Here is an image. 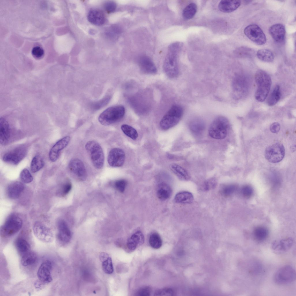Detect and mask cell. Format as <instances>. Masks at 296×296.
Segmentation results:
<instances>
[{"mask_svg":"<svg viewBox=\"0 0 296 296\" xmlns=\"http://www.w3.org/2000/svg\"><path fill=\"white\" fill-rule=\"evenodd\" d=\"M10 131L9 124L7 121L3 118L0 119V142L1 144H4L9 139Z\"/></svg>","mask_w":296,"mask_h":296,"instance_id":"4316f807","label":"cell"},{"mask_svg":"<svg viewBox=\"0 0 296 296\" xmlns=\"http://www.w3.org/2000/svg\"><path fill=\"white\" fill-rule=\"evenodd\" d=\"M114 185L115 187L118 191L121 193H123L125 191L127 185V182L125 180H119L115 182Z\"/></svg>","mask_w":296,"mask_h":296,"instance_id":"bcb514c9","label":"cell"},{"mask_svg":"<svg viewBox=\"0 0 296 296\" xmlns=\"http://www.w3.org/2000/svg\"><path fill=\"white\" fill-rule=\"evenodd\" d=\"M24 189L23 184L19 182H16L10 184L8 187L7 193L10 198L15 199L20 196Z\"/></svg>","mask_w":296,"mask_h":296,"instance_id":"cb8c5ba5","label":"cell"},{"mask_svg":"<svg viewBox=\"0 0 296 296\" xmlns=\"http://www.w3.org/2000/svg\"><path fill=\"white\" fill-rule=\"evenodd\" d=\"M104 7L105 10L108 13H112L114 12L116 8V4L113 1H108L106 2L104 5Z\"/></svg>","mask_w":296,"mask_h":296,"instance_id":"7dc6e473","label":"cell"},{"mask_svg":"<svg viewBox=\"0 0 296 296\" xmlns=\"http://www.w3.org/2000/svg\"><path fill=\"white\" fill-rule=\"evenodd\" d=\"M241 192L244 197L249 198L253 195L254 190L252 187L248 185L243 186L241 190Z\"/></svg>","mask_w":296,"mask_h":296,"instance_id":"f6af8a7d","label":"cell"},{"mask_svg":"<svg viewBox=\"0 0 296 296\" xmlns=\"http://www.w3.org/2000/svg\"><path fill=\"white\" fill-rule=\"evenodd\" d=\"M58 240L62 243H68L71 239V233L67 223L61 219L58 220Z\"/></svg>","mask_w":296,"mask_h":296,"instance_id":"ac0fdd59","label":"cell"},{"mask_svg":"<svg viewBox=\"0 0 296 296\" xmlns=\"http://www.w3.org/2000/svg\"><path fill=\"white\" fill-rule=\"evenodd\" d=\"M249 86V81L246 76L243 74L236 75L232 82L234 97L239 99L245 97L247 93Z\"/></svg>","mask_w":296,"mask_h":296,"instance_id":"52a82bcc","label":"cell"},{"mask_svg":"<svg viewBox=\"0 0 296 296\" xmlns=\"http://www.w3.org/2000/svg\"><path fill=\"white\" fill-rule=\"evenodd\" d=\"M125 159V154L122 149L114 148L109 152L107 161L109 165L114 167H120L124 164Z\"/></svg>","mask_w":296,"mask_h":296,"instance_id":"9a60e30c","label":"cell"},{"mask_svg":"<svg viewBox=\"0 0 296 296\" xmlns=\"http://www.w3.org/2000/svg\"><path fill=\"white\" fill-rule=\"evenodd\" d=\"M125 112V108L122 106L109 107L100 114L98 120L103 125H109L121 119L124 116Z\"/></svg>","mask_w":296,"mask_h":296,"instance_id":"7a4b0ae2","label":"cell"},{"mask_svg":"<svg viewBox=\"0 0 296 296\" xmlns=\"http://www.w3.org/2000/svg\"><path fill=\"white\" fill-rule=\"evenodd\" d=\"M254 78L257 87L255 98L258 101L262 102L267 96L271 84V79L267 73L261 70L256 72Z\"/></svg>","mask_w":296,"mask_h":296,"instance_id":"6da1fadb","label":"cell"},{"mask_svg":"<svg viewBox=\"0 0 296 296\" xmlns=\"http://www.w3.org/2000/svg\"><path fill=\"white\" fill-rule=\"evenodd\" d=\"M253 234L256 239L261 241L265 240L267 238L268 235L269 231L265 227L259 226L254 229Z\"/></svg>","mask_w":296,"mask_h":296,"instance_id":"836d02e7","label":"cell"},{"mask_svg":"<svg viewBox=\"0 0 296 296\" xmlns=\"http://www.w3.org/2000/svg\"><path fill=\"white\" fill-rule=\"evenodd\" d=\"M280 129V124L278 122L272 123L270 126V130L272 133L277 134L278 133Z\"/></svg>","mask_w":296,"mask_h":296,"instance_id":"f5cc1de1","label":"cell"},{"mask_svg":"<svg viewBox=\"0 0 296 296\" xmlns=\"http://www.w3.org/2000/svg\"><path fill=\"white\" fill-rule=\"evenodd\" d=\"M44 165V161L41 157L39 156H35L33 158L31 162V171L33 173H36L42 168Z\"/></svg>","mask_w":296,"mask_h":296,"instance_id":"8d00e7d4","label":"cell"},{"mask_svg":"<svg viewBox=\"0 0 296 296\" xmlns=\"http://www.w3.org/2000/svg\"><path fill=\"white\" fill-rule=\"evenodd\" d=\"M108 257V255L106 253L104 252L100 254V259L102 262L107 258Z\"/></svg>","mask_w":296,"mask_h":296,"instance_id":"db71d44e","label":"cell"},{"mask_svg":"<svg viewBox=\"0 0 296 296\" xmlns=\"http://www.w3.org/2000/svg\"><path fill=\"white\" fill-rule=\"evenodd\" d=\"M70 140L69 136H66L57 141L52 147L49 153L50 160L54 162L58 159L60 151L68 144Z\"/></svg>","mask_w":296,"mask_h":296,"instance_id":"e0dca14e","label":"cell"},{"mask_svg":"<svg viewBox=\"0 0 296 296\" xmlns=\"http://www.w3.org/2000/svg\"><path fill=\"white\" fill-rule=\"evenodd\" d=\"M15 245L18 252L23 255L29 251L30 249L29 243L23 238L17 239L15 241Z\"/></svg>","mask_w":296,"mask_h":296,"instance_id":"d590c367","label":"cell"},{"mask_svg":"<svg viewBox=\"0 0 296 296\" xmlns=\"http://www.w3.org/2000/svg\"><path fill=\"white\" fill-rule=\"evenodd\" d=\"M26 153L27 150L25 147H18L5 153L3 156V160L5 162L16 165L23 159Z\"/></svg>","mask_w":296,"mask_h":296,"instance_id":"5bb4252c","label":"cell"},{"mask_svg":"<svg viewBox=\"0 0 296 296\" xmlns=\"http://www.w3.org/2000/svg\"><path fill=\"white\" fill-rule=\"evenodd\" d=\"M87 18L90 23L97 26L102 25L104 23L106 20L103 13L101 10L97 9L90 10L88 13Z\"/></svg>","mask_w":296,"mask_h":296,"instance_id":"44dd1931","label":"cell"},{"mask_svg":"<svg viewBox=\"0 0 296 296\" xmlns=\"http://www.w3.org/2000/svg\"><path fill=\"white\" fill-rule=\"evenodd\" d=\"M193 196L191 193L184 191L177 193L174 197V200L177 203L189 204L193 202Z\"/></svg>","mask_w":296,"mask_h":296,"instance_id":"f1b7e54d","label":"cell"},{"mask_svg":"<svg viewBox=\"0 0 296 296\" xmlns=\"http://www.w3.org/2000/svg\"><path fill=\"white\" fill-rule=\"evenodd\" d=\"M197 9L196 4L193 3H190L183 11L182 16L184 18L189 20L193 18L196 13Z\"/></svg>","mask_w":296,"mask_h":296,"instance_id":"e575fe53","label":"cell"},{"mask_svg":"<svg viewBox=\"0 0 296 296\" xmlns=\"http://www.w3.org/2000/svg\"><path fill=\"white\" fill-rule=\"evenodd\" d=\"M71 184L69 182H66L62 186L61 189V193L62 195H65L68 194L71 188Z\"/></svg>","mask_w":296,"mask_h":296,"instance_id":"816d5d0a","label":"cell"},{"mask_svg":"<svg viewBox=\"0 0 296 296\" xmlns=\"http://www.w3.org/2000/svg\"><path fill=\"white\" fill-rule=\"evenodd\" d=\"M166 56L163 65V69L166 75L169 78H175L178 75L179 71L176 54L174 53L173 46Z\"/></svg>","mask_w":296,"mask_h":296,"instance_id":"9c48e42d","label":"cell"},{"mask_svg":"<svg viewBox=\"0 0 296 296\" xmlns=\"http://www.w3.org/2000/svg\"><path fill=\"white\" fill-rule=\"evenodd\" d=\"M169 167L171 171L180 180H188L189 176L186 170L180 165L175 164H172Z\"/></svg>","mask_w":296,"mask_h":296,"instance_id":"f546056e","label":"cell"},{"mask_svg":"<svg viewBox=\"0 0 296 296\" xmlns=\"http://www.w3.org/2000/svg\"><path fill=\"white\" fill-rule=\"evenodd\" d=\"M296 278L295 269L290 265H286L279 269L273 277L274 282L277 284H284L293 282Z\"/></svg>","mask_w":296,"mask_h":296,"instance_id":"ba28073f","label":"cell"},{"mask_svg":"<svg viewBox=\"0 0 296 296\" xmlns=\"http://www.w3.org/2000/svg\"><path fill=\"white\" fill-rule=\"evenodd\" d=\"M22 225L21 218L17 214L12 213L8 217L1 227V235L5 237L12 236L19 231Z\"/></svg>","mask_w":296,"mask_h":296,"instance_id":"5b68a950","label":"cell"},{"mask_svg":"<svg viewBox=\"0 0 296 296\" xmlns=\"http://www.w3.org/2000/svg\"><path fill=\"white\" fill-rule=\"evenodd\" d=\"M269 33L273 40L278 43H281L284 40L285 35L284 26L281 24H277L271 26Z\"/></svg>","mask_w":296,"mask_h":296,"instance_id":"7402d4cb","label":"cell"},{"mask_svg":"<svg viewBox=\"0 0 296 296\" xmlns=\"http://www.w3.org/2000/svg\"><path fill=\"white\" fill-rule=\"evenodd\" d=\"M102 267L104 272L108 274L112 273L114 271L112 260L110 257H108L107 258L102 261Z\"/></svg>","mask_w":296,"mask_h":296,"instance_id":"ab89813d","label":"cell"},{"mask_svg":"<svg viewBox=\"0 0 296 296\" xmlns=\"http://www.w3.org/2000/svg\"><path fill=\"white\" fill-rule=\"evenodd\" d=\"M173 290L170 288H164L156 291L154 293L155 296H171L173 295Z\"/></svg>","mask_w":296,"mask_h":296,"instance_id":"c3c4849f","label":"cell"},{"mask_svg":"<svg viewBox=\"0 0 296 296\" xmlns=\"http://www.w3.org/2000/svg\"><path fill=\"white\" fill-rule=\"evenodd\" d=\"M52 268V264L49 260L43 262L40 266L37 275L40 281L44 283H49L52 280L51 271Z\"/></svg>","mask_w":296,"mask_h":296,"instance_id":"2e32d148","label":"cell"},{"mask_svg":"<svg viewBox=\"0 0 296 296\" xmlns=\"http://www.w3.org/2000/svg\"><path fill=\"white\" fill-rule=\"evenodd\" d=\"M256 55L259 59L267 62H272L274 58V55L272 52L267 49H262L258 50L257 53Z\"/></svg>","mask_w":296,"mask_h":296,"instance_id":"1f68e13d","label":"cell"},{"mask_svg":"<svg viewBox=\"0 0 296 296\" xmlns=\"http://www.w3.org/2000/svg\"><path fill=\"white\" fill-rule=\"evenodd\" d=\"M144 240V237L142 232L140 231H137L128 239L127 247L129 250L134 251L139 246L143 244Z\"/></svg>","mask_w":296,"mask_h":296,"instance_id":"603a6c76","label":"cell"},{"mask_svg":"<svg viewBox=\"0 0 296 296\" xmlns=\"http://www.w3.org/2000/svg\"><path fill=\"white\" fill-rule=\"evenodd\" d=\"M241 1L239 0H223L219 2L218 8L223 12L230 13L237 9Z\"/></svg>","mask_w":296,"mask_h":296,"instance_id":"d4e9b609","label":"cell"},{"mask_svg":"<svg viewBox=\"0 0 296 296\" xmlns=\"http://www.w3.org/2000/svg\"><path fill=\"white\" fill-rule=\"evenodd\" d=\"M191 132L195 135L198 136L201 134L205 127L204 121L199 119H195L191 121L189 125Z\"/></svg>","mask_w":296,"mask_h":296,"instance_id":"83f0119b","label":"cell"},{"mask_svg":"<svg viewBox=\"0 0 296 296\" xmlns=\"http://www.w3.org/2000/svg\"><path fill=\"white\" fill-rule=\"evenodd\" d=\"M245 35L250 40L259 45L264 44L266 41L265 34L257 25L251 24L247 26L244 29Z\"/></svg>","mask_w":296,"mask_h":296,"instance_id":"8fae6325","label":"cell"},{"mask_svg":"<svg viewBox=\"0 0 296 296\" xmlns=\"http://www.w3.org/2000/svg\"><path fill=\"white\" fill-rule=\"evenodd\" d=\"M85 147L94 167L98 169L102 168L104 156L102 149L99 143L95 141H89L86 143Z\"/></svg>","mask_w":296,"mask_h":296,"instance_id":"8992f818","label":"cell"},{"mask_svg":"<svg viewBox=\"0 0 296 296\" xmlns=\"http://www.w3.org/2000/svg\"><path fill=\"white\" fill-rule=\"evenodd\" d=\"M20 177L22 181L25 183H30L33 180L32 175L27 169H24L22 170L20 174Z\"/></svg>","mask_w":296,"mask_h":296,"instance_id":"b9f144b4","label":"cell"},{"mask_svg":"<svg viewBox=\"0 0 296 296\" xmlns=\"http://www.w3.org/2000/svg\"><path fill=\"white\" fill-rule=\"evenodd\" d=\"M139 65L140 70L144 73L153 74L157 72V69L154 64L147 57H141L139 61Z\"/></svg>","mask_w":296,"mask_h":296,"instance_id":"ffe728a7","label":"cell"},{"mask_svg":"<svg viewBox=\"0 0 296 296\" xmlns=\"http://www.w3.org/2000/svg\"><path fill=\"white\" fill-rule=\"evenodd\" d=\"M285 149L282 144L276 143L268 147L264 151V156L269 162L276 163L280 162L285 155Z\"/></svg>","mask_w":296,"mask_h":296,"instance_id":"30bf717a","label":"cell"},{"mask_svg":"<svg viewBox=\"0 0 296 296\" xmlns=\"http://www.w3.org/2000/svg\"><path fill=\"white\" fill-rule=\"evenodd\" d=\"M183 110L178 105L173 106L161 120L160 126L163 130H168L176 125L181 119Z\"/></svg>","mask_w":296,"mask_h":296,"instance_id":"3957f363","label":"cell"},{"mask_svg":"<svg viewBox=\"0 0 296 296\" xmlns=\"http://www.w3.org/2000/svg\"><path fill=\"white\" fill-rule=\"evenodd\" d=\"M121 129L125 135L132 139L135 140L138 138V134L137 131L131 126L124 124L121 126Z\"/></svg>","mask_w":296,"mask_h":296,"instance_id":"f35d334b","label":"cell"},{"mask_svg":"<svg viewBox=\"0 0 296 296\" xmlns=\"http://www.w3.org/2000/svg\"><path fill=\"white\" fill-rule=\"evenodd\" d=\"M172 189L170 186L164 182H161L158 185L156 191L157 197L160 200H165L171 196Z\"/></svg>","mask_w":296,"mask_h":296,"instance_id":"484cf974","label":"cell"},{"mask_svg":"<svg viewBox=\"0 0 296 296\" xmlns=\"http://www.w3.org/2000/svg\"><path fill=\"white\" fill-rule=\"evenodd\" d=\"M120 29L116 26H113L110 28L106 32V35L109 37L115 38L119 34Z\"/></svg>","mask_w":296,"mask_h":296,"instance_id":"ee69618b","label":"cell"},{"mask_svg":"<svg viewBox=\"0 0 296 296\" xmlns=\"http://www.w3.org/2000/svg\"><path fill=\"white\" fill-rule=\"evenodd\" d=\"M237 186L234 184H230L223 186L221 189V193L225 196L233 194L236 190Z\"/></svg>","mask_w":296,"mask_h":296,"instance_id":"60d3db41","label":"cell"},{"mask_svg":"<svg viewBox=\"0 0 296 296\" xmlns=\"http://www.w3.org/2000/svg\"><path fill=\"white\" fill-rule=\"evenodd\" d=\"M150 245L153 248L158 249L162 245V241L159 235L156 232H153L150 235L149 239Z\"/></svg>","mask_w":296,"mask_h":296,"instance_id":"74e56055","label":"cell"},{"mask_svg":"<svg viewBox=\"0 0 296 296\" xmlns=\"http://www.w3.org/2000/svg\"><path fill=\"white\" fill-rule=\"evenodd\" d=\"M229 126V122L226 118L218 116L211 124L208 130L209 134L213 138L223 139L227 135Z\"/></svg>","mask_w":296,"mask_h":296,"instance_id":"277c9868","label":"cell"},{"mask_svg":"<svg viewBox=\"0 0 296 296\" xmlns=\"http://www.w3.org/2000/svg\"><path fill=\"white\" fill-rule=\"evenodd\" d=\"M37 258L35 253L29 251L23 255L21 260V264L25 267L31 265L36 262Z\"/></svg>","mask_w":296,"mask_h":296,"instance_id":"4dcf8cb0","label":"cell"},{"mask_svg":"<svg viewBox=\"0 0 296 296\" xmlns=\"http://www.w3.org/2000/svg\"><path fill=\"white\" fill-rule=\"evenodd\" d=\"M293 243V238L288 237L273 242L271 244V247L276 252H284L289 249L292 246Z\"/></svg>","mask_w":296,"mask_h":296,"instance_id":"d6986e66","label":"cell"},{"mask_svg":"<svg viewBox=\"0 0 296 296\" xmlns=\"http://www.w3.org/2000/svg\"><path fill=\"white\" fill-rule=\"evenodd\" d=\"M32 54L33 56L37 59L42 58L44 55V51L39 47H35L32 50Z\"/></svg>","mask_w":296,"mask_h":296,"instance_id":"681fc988","label":"cell"},{"mask_svg":"<svg viewBox=\"0 0 296 296\" xmlns=\"http://www.w3.org/2000/svg\"><path fill=\"white\" fill-rule=\"evenodd\" d=\"M68 168L73 175L82 181L86 180L87 173L86 169L82 162L80 159L75 158L70 161Z\"/></svg>","mask_w":296,"mask_h":296,"instance_id":"4fadbf2b","label":"cell"},{"mask_svg":"<svg viewBox=\"0 0 296 296\" xmlns=\"http://www.w3.org/2000/svg\"><path fill=\"white\" fill-rule=\"evenodd\" d=\"M217 182L216 179L212 178L205 181L202 186L201 188L204 191H208L213 189L216 186Z\"/></svg>","mask_w":296,"mask_h":296,"instance_id":"7bdbcfd3","label":"cell"},{"mask_svg":"<svg viewBox=\"0 0 296 296\" xmlns=\"http://www.w3.org/2000/svg\"><path fill=\"white\" fill-rule=\"evenodd\" d=\"M151 293L150 288L148 287H145L140 289L137 293V295L140 296H149Z\"/></svg>","mask_w":296,"mask_h":296,"instance_id":"f907efd6","label":"cell"},{"mask_svg":"<svg viewBox=\"0 0 296 296\" xmlns=\"http://www.w3.org/2000/svg\"><path fill=\"white\" fill-rule=\"evenodd\" d=\"M33 230L36 238L45 243L52 242L54 238L53 234L51 230L42 222L37 221L34 224Z\"/></svg>","mask_w":296,"mask_h":296,"instance_id":"7c38bea8","label":"cell"},{"mask_svg":"<svg viewBox=\"0 0 296 296\" xmlns=\"http://www.w3.org/2000/svg\"><path fill=\"white\" fill-rule=\"evenodd\" d=\"M280 96V88L279 85H277L275 86L268 99V105L270 106L275 105L279 100Z\"/></svg>","mask_w":296,"mask_h":296,"instance_id":"d6a6232c","label":"cell"}]
</instances>
